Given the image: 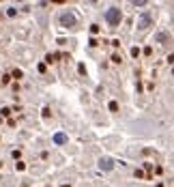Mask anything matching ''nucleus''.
<instances>
[{
    "label": "nucleus",
    "instance_id": "f257e3e1",
    "mask_svg": "<svg viewBox=\"0 0 174 187\" xmlns=\"http://www.w3.org/2000/svg\"><path fill=\"white\" fill-rule=\"evenodd\" d=\"M123 20V11L118 7H112V9H107V13H105V22L110 26H118Z\"/></svg>",
    "mask_w": 174,
    "mask_h": 187
},
{
    "label": "nucleus",
    "instance_id": "f03ea898",
    "mask_svg": "<svg viewBox=\"0 0 174 187\" xmlns=\"http://www.w3.org/2000/svg\"><path fill=\"white\" fill-rule=\"evenodd\" d=\"M60 26H65V28H75L77 26V17L73 15V11H65L60 15Z\"/></svg>",
    "mask_w": 174,
    "mask_h": 187
},
{
    "label": "nucleus",
    "instance_id": "7ed1b4c3",
    "mask_svg": "<svg viewBox=\"0 0 174 187\" xmlns=\"http://www.w3.org/2000/svg\"><path fill=\"white\" fill-rule=\"evenodd\" d=\"M99 168H101L103 172H110L114 168V159H110V157H101V161H99Z\"/></svg>",
    "mask_w": 174,
    "mask_h": 187
},
{
    "label": "nucleus",
    "instance_id": "20e7f679",
    "mask_svg": "<svg viewBox=\"0 0 174 187\" xmlns=\"http://www.w3.org/2000/svg\"><path fill=\"white\" fill-rule=\"evenodd\" d=\"M148 26H151V17H148V15H142L140 22H138V28H140V30H146Z\"/></svg>",
    "mask_w": 174,
    "mask_h": 187
},
{
    "label": "nucleus",
    "instance_id": "39448f33",
    "mask_svg": "<svg viewBox=\"0 0 174 187\" xmlns=\"http://www.w3.org/2000/svg\"><path fill=\"white\" fill-rule=\"evenodd\" d=\"M54 142H56V144H65L67 136H65V133H56V136H54Z\"/></svg>",
    "mask_w": 174,
    "mask_h": 187
}]
</instances>
